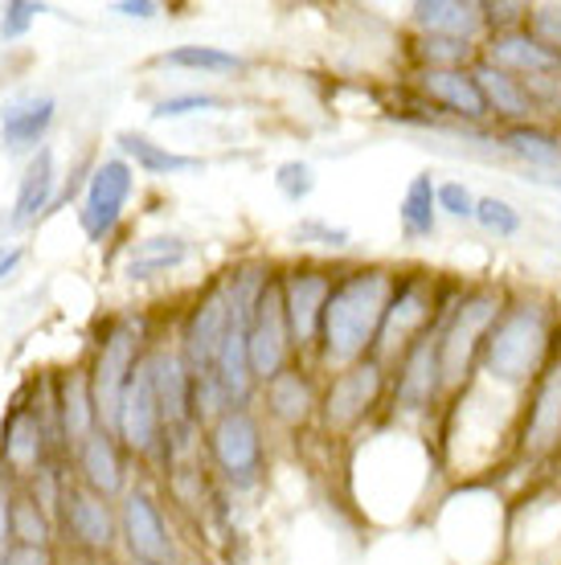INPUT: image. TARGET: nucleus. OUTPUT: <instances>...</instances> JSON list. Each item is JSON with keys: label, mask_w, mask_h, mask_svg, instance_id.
I'll return each mask as SVG.
<instances>
[{"label": "nucleus", "mask_w": 561, "mask_h": 565, "mask_svg": "<svg viewBox=\"0 0 561 565\" xmlns=\"http://www.w3.org/2000/svg\"><path fill=\"white\" fill-rule=\"evenodd\" d=\"M561 299L537 282H512L500 320L491 324L479 353V382L520 397L558 349Z\"/></svg>", "instance_id": "1"}, {"label": "nucleus", "mask_w": 561, "mask_h": 565, "mask_svg": "<svg viewBox=\"0 0 561 565\" xmlns=\"http://www.w3.org/2000/svg\"><path fill=\"white\" fill-rule=\"evenodd\" d=\"M393 279H398V263H352L337 270L332 296L324 303L320 337L311 349L324 373H340L373 356Z\"/></svg>", "instance_id": "2"}, {"label": "nucleus", "mask_w": 561, "mask_h": 565, "mask_svg": "<svg viewBox=\"0 0 561 565\" xmlns=\"http://www.w3.org/2000/svg\"><path fill=\"white\" fill-rule=\"evenodd\" d=\"M508 291H512V279L476 275V279H459L455 296L447 299L443 320H438V369H443L447 397L464 394L467 385L476 382L484 340H488L491 324L500 320Z\"/></svg>", "instance_id": "3"}, {"label": "nucleus", "mask_w": 561, "mask_h": 565, "mask_svg": "<svg viewBox=\"0 0 561 565\" xmlns=\"http://www.w3.org/2000/svg\"><path fill=\"white\" fill-rule=\"evenodd\" d=\"M455 282H459V275H451V270L398 267L390 303H385V316H381L378 328V344H373V356L381 365H393L410 349V340L435 324L447 296L455 291Z\"/></svg>", "instance_id": "4"}, {"label": "nucleus", "mask_w": 561, "mask_h": 565, "mask_svg": "<svg viewBox=\"0 0 561 565\" xmlns=\"http://www.w3.org/2000/svg\"><path fill=\"white\" fill-rule=\"evenodd\" d=\"M464 279V275H459ZM459 287V282H455ZM455 296V291H451ZM447 296V299H451ZM447 308V303H443ZM443 320V311H438ZM438 320L422 337L410 340V349L390 365V406H385V418L406 426H422L431 430L435 418L443 414V402H447V390H443V369H438Z\"/></svg>", "instance_id": "5"}, {"label": "nucleus", "mask_w": 561, "mask_h": 565, "mask_svg": "<svg viewBox=\"0 0 561 565\" xmlns=\"http://www.w3.org/2000/svg\"><path fill=\"white\" fill-rule=\"evenodd\" d=\"M390 406V365L366 356L328 377L320 394V430L328 438H361Z\"/></svg>", "instance_id": "6"}, {"label": "nucleus", "mask_w": 561, "mask_h": 565, "mask_svg": "<svg viewBox=\"0 0 561 565\" xmlns=\"http://www.w3.org/2000/svg\"><path fill=\"white\" fill-rule=\"evenodd\" d=\"M561 463V356L553 349L549 365L520 394L517 430H512V463L529 471H549Z\"/></svg>", "instance_id": "7"}, {"label": "nucleus", "mask_w": 561, "mask_h": 565, "mask_svg": "<svg viewBox=\"0 0 561 565\" xmlns=\"http://www.w3.org/2000/svg\"><path fill=\"white\" fill-rule=\"evenodd\" d=\"M205 451H210L213 476L230 492L258 488L263 471H267V430H263V418L251 406L222 411L213 423H205Z\"/></svg>", "instance_id": "8"}, {"label": "nucleus", "mask_w": 561, "mask_h": 565, "mask_svg": "<svg viewBox=\"0 0 561 565\" xmlns=\"http://www.w3.org/2000/svg\"><path fill=\"white\" fill-rule=\"evenodd\" d=\"M561 562V483H529L520 500H508L505 565Z\"/></svg>", "instance_id": "9"}, {"label": "nucleus", "mask_w": 561, "mask_h": 565, "mask_svg": "<svg viewBox=\"0 0 561 565\" xmlns=\"http://www.w3.org/2000/svg\"><path fill=\"white\" fill-rule=\"evenodd\" d=\"M144 332L136 320H119L103 332L98 340L95 365H91V394H95L98 411V430H112L119 426V411H124V394L131 385V373L144 361Z\"/></svg>", "instance_id": "10"}, {"label": "nucleus", "mask_w": 561, "mask_h": 565, "mask_svg": "<svg viewBox=\"0 0 561 565\" xmlns=\"http://www.w3.org/2000/svg\"><path fill=\"white\" fill-rule=\"evenodd\" d=\"M225 332H230V291H225V275H222V279H213L193 299V308L184 311L181 332H177V353L189 365L193 382H210L213 377Z\"/></svg>", "instance_id": "11"}, {"label": "nucleus", "mask_w": 561, "mask_h": 565, "mask_svg": "<svg viewBox=\"0 0 561 565\" xmlns=\"http://www.w3.org/2000/svg\"><path fill=\"white\" fill-rule=\"evenodd\" d=\"M410 95L419 103H426L431 111L464 131H488L491 115L484 103L476 74L472 71H410Z\"/></svg>", "instance_id": "12"}, {"label": "nucleus", "mask_w": 561, "mask_h": 565, "mask_svg": "<svg viewBox=\"0 0 561 565\" xmlns=\"http://www.w3.org/2000/svg\"><path fill=\"white\" fill-rule=\"evenodd\" d=\"M337 270L340 267H324V263H292V267H279L283 308H287V324H292V340L299 356L316 349L324 303L332 296Z\"/></svg>", "instance_id": "13"}, {"label": "nucleus", "mask_w": 561, "mask_h": 565, "mask_svg": "<svg viewBox=\"0 0 561 565\" xmlns=\"http://www.w3.org/2000/svg\"><path fill=\"white\" fill-rule=\"evenodd\" d=\"M119 545L136 565H181L165 509L156 504L148 488H127V495L119 500Z\"/></svg>", "instance_id": "14"}, {"label": "nucleus", "mask_w": 561, "mask_h": 565, "mask_svg": "<svg viewBox=\"0 0 561 565\" xmlns=\"http://www.w3.org/2000/svg\"><path fill=\"white\" fill-rule=\"evenodd\" d=\"M246 349H251V369H254V382L258 385L271 382V377H279L292 361H299L295 340H292V324H287V308H283L279 270L271 275L267 287H263V296H258V303H254Z\"/></svg>", "instance_id": "15"}, {"label": "nucleus", "mask_w": 561, "mask_h": 565, "mask_svg": "<svg viewBox=\"0 0 561 565\" xmlns=\"http://www.w3.org/2000/svg\"><path fill=\"white\" fill-rule=\"evenodd\" d=\"M115 435H119V443L127 447V455L169 459V426H165V414H160V397H156L148 353H144L140 369L131 373V385H127V394H124V411H119Z\"/></svg>", "instance_id": "16"}, {"label": "nucleus", "mask_w": 561, "mask_h": 565, "mask_svg": "<svg viewBox=\"0 0 561 565\" xmlns=\"http://www.w3.org/2000/svg\"><path fill=\"white\" fill-rule=\"evenodd\" d=\"M131 189H136V169L127 164L124 156H107L98 160V169L91 172L83 193V210H78V222H83V234L91 242H107L124 222V210L131 201Z\"/></svg>", "instance_id": "17"}, {"label": "nucleus", "mask_w": 561, "mask_h": 565, "mask_svg": "<svg viewBox=\"0 0 561 565\" xmlns=\"http://www.w3.org/2000/svg\"><path fill=\"white\" fill-rule=\"evenodd\" d=\"M57 512L66 537L83 553H112L119 545V509H112V500L95 495L83 483L57 492Z\"/></svg>", "instance_id": "18"}, {"label": "nucleus", "mask_w": 561, "mask_h": 565, "mask_svg": "<svg viewBox=\"0 0 561 565\" xmlns=\"http://www.w3.org/2000/svg\"><path fill=\"white\" fill-rule=\"evenodd\" d=\"M258 394H263V406H267V418L283 430H299V426H308L320 418V385L311 377V369L304 361H292V365L283 369L279 377H271V382L258 385Z\"/></svg>", "instance_id": "19"}, {"label": "nucleus", "mask_w": 561, "mask_h": 565, "mask_svg": "<svg viewBox=\"0 0 561 565\" xmlns=\"http://www.w3.org/2000/svg\"><path fill=\"white\" fill-rule=\"evenodd\" d=\"M479 57L508 71L520 83H537V78H549V74H561V57L549 54L546 45L537 42L529 29H505V33H488L479 42Z\"/></svg>", "instance_id": "20"}, {"label": "nucleus", "mask_w": 561, "mask_h": 565, "mask_svg": "<svg viewBox=\"0 0 561 565\" xmlns=\"http://www.w3.org/2000/svg\"><path fill=\"white\" fill-rule=\"evenodd\" d=\"M74 463H78V483L103 500H124L131 488L127 483V447L112 430H95L83 447H74Z\"/></svg>", "instance_id": "21"}, {"label": "nucleus", "mask_w": 561, "mask_h": 565, "mask_svg": "<svg viewBox=\"0 0 561 565\" xmlns=\"http://www.w3.org/2000/svg\"><path fill=\"white\" fill-rule=\"evenodd\" d=\"M410 33H435V38H459V42H484V0H414L406 13Z\"/></svg>", "instance_id": "22"}, {"label": "nucleus", "mask_w": 561, "mask_h": 565, "mask_svg": "<svg viewBox=\"0 0 561 565\" xmlns=\"http://www.w3.org/2000/svg\"><path fill=\"white\" fill-rule=\"evenodd\" d=\"M491 148L508 160H517L529 177L561 172V128L553 124H517V128H491Z\"/></svg>", "instance_id": "23"}, {"label": "nucleus", "mask_w": 561, "mask_h": 565, "mask_svg": "<svg viewBox=\"0 0 561 565\" xmlns=\"http://www.w3.org/2000/svg\"><path fill=\"white\" fill-rule=\"evenodd\" d=\"M472 74H476L479 90H484L491 128H517V124H537V119H541L520 78H512L508 71L491 66V62H484V57L472 66Z\"/></svg>", "instance_id": "24"}, {"label": "nucleus", "mask_w": 561, "mask_h": 565, "mask_svg": "<svg viewBox=\"0 0 561 565\" xmlns=\"http://www.w3.org/2000/svg\"><path fill=\"white\" fill-rule=\"evenodd\" d=\"M54 111L57 103L50 95H21V99L4 103V111H0V143H4V152H42L38 143L45 140V131L54 128Z\"/></svg>", "instance_id": "25"}, {"label": "nucleus", "mask_w": 561, "mask_h": 565, "mask_svg": "<svg viewBox=\"0 0 561 565\" xmlns=\"http://www.w3.org/2000/svg\"><path fill=\"white\" fill-rule=\"evenodd\" d=\"M438 177L431 169H419L410 177L406 193L398 201V234L406 246H426L438 238V201H435Z\"/></svg>", "instance_id": "26"}, {"label": "nucleus", "mask_w": 561, "mask_h": 565, "mask_svg": "<svg viewBox=\"0 0 561 565\" xmlns=\"http://www.w3.org/2000/svg\"><path fill=\"white\" fill-rule=\"evenodd\" d=\"M115 143H119V156H124L131 169H140L144 177H184V172L205 169L201 156L172 152L169 143H156L152 136H144V131H119Z\"/></svg>", "instance_id": "27"}, {"label": "nucleus", "mask_w": 561, "mask_h": 565, "mask_svg": "<svg viewBox=\"0 0 561 565\" xmlns=\"http://www.w3.org/2000/svg\"><path fill=\"white\" fill-rule=\"evenodd\" d=\"M57 426L66 447H83L86 438L98 430L95 394H91V373H71L57 385Z\"/></svg>", "instance_id": "28"}, {"label": "nucleus", "mask_w": 561, "mask_h": 565, "mask_svg": "<svg viewBox=\"0 0 561 565\" xmlns=\"http://www.w3.org/2000/svg\"><path fill=\"white\" fill-rule=\"evenodd\" d=\"M193 255V246L177 234H156V238H140L131 250H127V263H124V275L131 282H148V279H160V275H172V270H181Z\"/></svg>", "instance_id": "29"}, {"label": "nucleus", "mask_w": 561, "mask_h": 565, "mask_svg": "<svg viewBox=\"0 0 561 565\" xmlns=\"http://www.w3.org/2000/svg\"><path fill=\"white\" fill-rule=\"evenodd\" d=\"M406 62L410 71H472L479 62V42L410 33L406 29Z\"/></svg>", "instance_id": "30"}, {"label": "nucleus", "mask_w": 561, "mask_h": 565, "mask_svg": "<svg viewBox=\"0 0 561 565\" xmlns=\"http://www.w3.org/2000/svg\"><path fill=\"white\" fill-rule=\"evenodd\" d=\"M54 184H57L54 152L42 148V152L29 160L25 177H21V189H17V201H13V226H29L42 213H50V205H54Z\"/></svg>", "instance_id": "31"}, {"label": "nucleus", "mask_w": 561, "mask_h": 565, "mask_svg": "<svg viewBox=\"0 0 561 565\" xmlns=\"http://www.w3.org/2000/svg\"><path fill=\"white\" fill-rule=\"evenodd\" d=\"M50 430L42 426V418L29 411H17L4 426V463L17 467V471H42L45 447H50Z\"/></svg>", "instance_id": "32"}, {"label": "nucleus", "mask_w": 561, "mask_h": 565, "mask_svg": "<svg viewBox=\"0 0 561 565\" xmlns=\"http://www.w3.org/2000/svg\"><path fill=\"white\" fill-rule=\"evenodd\" d=\"M156 66H169V71H189V74H242L246 71V57L222 45H177L156 54Z\"/></svg>", "instance_id": "33"}, {"label": "nucleus", "mask_w": 561, "mask_h": 565, "mask_svg": "<svg viewBox=\"0 0 561 565\" xmlns=\"http://www.w3.org/2000/svg\"><path fill=\"white\" fill-rule=\"evenodd\" d=\"M472 226L484 230V234L496 242H512L525 234V213H520L508 198H500V193H479L476 222H472Z\"/></svg>", "instance_id": "34"}, {"label": "nucleus", "mask_w": 561, "mask_h": 565, "mask_svg": "<svg viewBox=\"0 0 561 565\" xmlns=\"http://www.w3.org/2000/svg\"><path fill=\"white\" fill-rule=\"evenodd\" d=\"M54 537V521L42 500L33 495H13V545H38L45 550Z\"/></svg>", "instance_id": "35"}, {"label": "nucleus", "mask_w": 561, "mask_h": 565, "mask_svg": "<svg viewBox=\"0 0 561 565\" xmlns=\"http://www.w3.org/2000/svg\"><path fill=\"white\" fill-rule=\"evenodd\" d=\"M435 201H438V217H447V222H459V226H472V222H476L479 193L467 181H459V177H447V181H438Z\"/></svg>", "instance_id": "36"}, {"label": "nucleus", "mask_w": 561, "mask_h": 565, "mask_svg": "<svg viewBox=\"0 0 561 565\" xmlns=\"http://www.w3.org/2000/svg\"><path fill=\"white\" fill-rule=\"evenodd\" d=\"M295 246H316V250H328V255H345L352 246V234L345 226H332L328 217H304L299 226L292 230Z\"/></svg>", "instance_id": "37"}, {"label": "nucleus", "mask_w": 561, "mask_h": 565, "mask_svg": "<svg viewBox=\"0 0 561 565\" xmlns=\"http://www.w3.org/2000/svg\"><path fill=\"white\" fill-rule=\"evenodd\" d=\"M225 99L213 95V90H184V95H169V99L152 103V119L165 124V119H189V115H205V111H222Z\"/></svg>", "instance_id": "38"}, {"label": "nucleus", "mask_w": 561, "mask_h": 565, "mask_svg": "<svg viewBox=\"0 0 561 565\" xmlns=\"http://www.w3.org/2000/svg\"><path fill=\"white\" fill-rule=\"evenodd\" d=\"M275 189H279L283 201H308L316 193V169H311L308 160H283L279 169H275Z\"/></svg>", "instance_id": "39"}, {"label": "nucleus", "mask_w": 561, "mask_h": 565, "mask_svg": "<svg viewBox=\"0 0 561 565\" xmlns=\"http://www.w3.org/2000/svg\"><path fill=\"white\" fill-rule=\"evenodd\" d=\"M525 29L546 45L549 54L561 57V4H529V21H525Z\"/></svg>", "instance_id": "40"}, {"label": "nucleus", "mask_w": 561, "mask_h": 565, "mask_svg": "<svg viewBox=\"0 0 561 565\" xmlns=\"http://www.w3.org/2000/svg\"><path fill=\"white\" fill-rule=\"evenodd\" d=\"M42 13V4H33V0H13V4H4V21H0V38H21L33 21Z\"/></svg>", "instance_id": "41"}, {"label": "nucleus", "mask_w": 561, "mask_h": 565, "mask_svg": "<svg viewBox=\"0 0 561 565\" xmlns=\"http://www.w3.org/2000/svg\"><path fill=\"white\" fill-rule=\"evenodd\" d=\"M0 565H50V550H38V545H13V550L0 557Z\"/></svg>", "instance_id": "42"}, {"label": "nucleus", "mask_w": 561, "mask_h": 565, "mask_svg": "<svg viewBox=\"0 0 561 565\" xmlns=\"http://www.w3.org/2000/svg\"><path fill=\"white\" fill-rule=\"evenodd\" d=\"M13 550V495L0 488V557Z\"/></svg>", "instance_id": "43"}, {"label": "nucleus", "mask_w": 561, "mask_h": 565, "mask_svg": "<svg viewBox=\"0 0 561 565\" xmlns=\"http://www.w3.org/2000/svg\"><path fill=\"white\" fill-rule=\"evenodd\" d=\"M115 13L131 17V21H152V17L160 13V4H156V0H119Z\"/></svg>", "instance_id": "44"}, {"label": "nucleus", "mask_w": 561, "mask_h": 565, "mask_svg": "<svg viewBox=\"0 0 561 565\" xmlns=\"http://www.w3.org/2000/svg\"><path fill=\"white\" fill-rule=\"evenodd\" d=\"M21 258H25V250H21V246H0V282L21 267Z\"/></svg>", "instance_id": "45"}, {"label": "nucleus", "mask_w": 561, "mask_h": 565, "mask_svg": "<svg viewBox=\"0 0 561 565\" xmlns=\"http://www.w3.org/2000/svg\"><path fill=\"white\" fill-rule=\"evenodd\" d=\"M558 356H561V320H558Z\"/></svg>", "instance_id": "46"}, {"label": "nucleus", "mask_w": 561, "mask_h": 565, "mask_svg": "<svg viewBox=\"0 0 561 565\" xmlns=\"http://www.w3.org/2000/svg\"><path fill=\"white\" fill-rule=\"evenodd\" d=\"M558 246H561V238H558Z\"/></svg>", "instance_id": "47"}]
</instances>
